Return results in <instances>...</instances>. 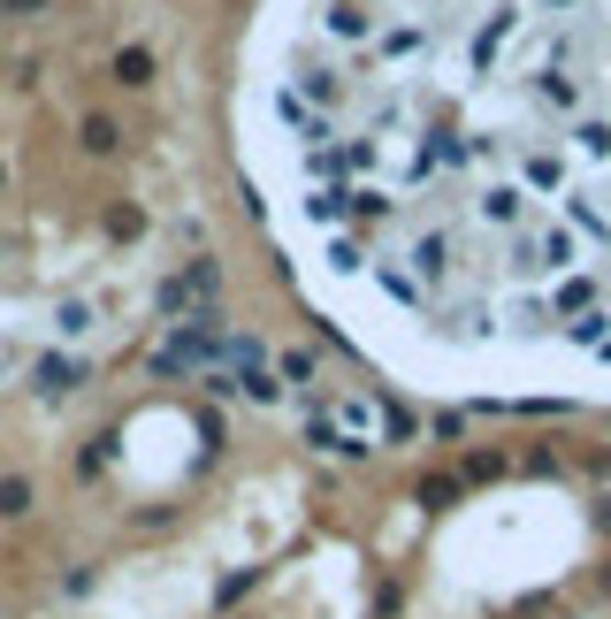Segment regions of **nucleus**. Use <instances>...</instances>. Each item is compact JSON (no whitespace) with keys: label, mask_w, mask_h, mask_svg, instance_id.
Wrapping results in <instances>:
<instances>
[{"label":"nucleus","mask_w":611,"mask_h":619,"mask_svg":"<svg viewBox=\"0 0 611 619\" xmlns=\"http://www.w3.org/2000/svg\"><path fill=\"white\" fill-rule=\"evenodd\" d=\"M0 191H8V168H0Z\"/></svg>","instance_id":"0eeeda50"},{"label":"nucleus","mask_w":611,"mask_h":619,"mask_svg":"<svg viewBox=\"0 0 611 619\" xmlns=\"http://www.w3.org/2000/svg\"><path fill=\"white\" fill-rule=\"evenodd\" d=\"M0 8H8V15H46L54 0H0Z\"/></svg>","instance_id":"423d86ee"},{"label":"nucleus","mask_w":611,"mask_h":619,"mask_svg":"<svg viewBox=\"0 0 611 619\" xmlns=\"http://www.w3.org/2000/svg\"><path fill=\"white\" fill-rule=\"evenodd\" d=\"M69 375H85V367H69V360H46V367H38V390H69Z\"/></svg>","instance_id":"39448f33"},{"label":"nucleus","mask_w":611,"mask_h":619,"mask_svg":"<svg viewBox=\"0 0 611 619\" xmlns=\"http://www.w3.org/2000/svg\"><path fill=\"white\" fill-rule=\"evenodd\" d=\"M0 512H8V520H15V512H31V482H23V474H8V482H0Z\"/></svg>","instance_id":"20e7f679"},{"label":"nucleus","mask_w":611,"mask_h":619,"mask_svg":"<svg viewBox=\"0 0 611 619\" xmlns=\"http://www.w3.org/2000/svg\"><path fill=\"white\" fill-rule=\"evenodd\" d=\"M115 85H131V92H146V85H153V54H146V46H123V54H115Z\"/></svg>","instance_id":"f03ea898"},{"label":"nucleus","mask_w":611,"mask_h":619,"mask_svg":"<svg viewBox=\"0 0 611 619\" xmlns=\"http://www.w3.org/2000/svg\"><path fill=\"white\" fill-rule=\"evenodd\" d=\"M77 139H85V154H115V146H123V131H115V115H85V131H77Z\"/></svg>","instance_id":"7ed1b4c3"},{"label":"nucleus","mask_w":611,"mask_h":619,"mask_svg":"<svg viewBox=\"0 0 611 619\" xmlns=\"http://www.w3.org/2000/svg\"><path fill=\"white\" fill-rule=\"evenodd\" d=\"M268 131L329 291L611 367V0H306Z\"/></svg>","instance_id":"f257e3e1"}]
</instances>
